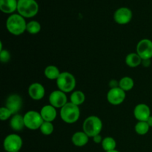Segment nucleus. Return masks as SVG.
Masks as SVG:
<instances>
[{"label": "nucleus", "instance_id": "obj_1", "mask_svg": "<svg viewBox=\"0 0 152 152\" xmlns=\"http://www.w3.org/2000/svg\"><path fill=\"white\" fill-rule=\"evenodd\" d=\"M27 23L23 16L14 13L8 16L6 21V28L9 33L14 36L22 35L26 31Z\"/></svg>", "mask_w": 152, "mask_h": 152}, {"label": "nucleus", "instance_id": "obj_2", "mask_svg": "<svg viewBox=\"0 0 152 152\" xmlns=\"http://www.w3.org/2000/svg\"><path fill=\"white\" fill-rule=\"evenodd\" d=\"M83 132L89 137H94L100 134L102 129V122L97 116H90L85 120L83 125Z\"/></svg>", "mask_w": 152, "mask_h": 152}, {"label": "nucleus", "instance_id": "obj_3", "mask_svg": "<svg viewBox=\"0 0 152 152\" xmlns=\"http://www.w3.org/2000/svg\"><path fill=\"white\" fill-rule=\"evenodd\" d=\"M80 117V110L79 106L71 103V102L65 104L60 108V117L65 123L73 124L79 120Z\"/></svg>", "mask_w": 152, "mask_h": 152}, {"label": "nucleus", "instance_id": "obj_4", "mask_svg": "<svg viewBox=\"0 0 152 152\" xmlns=\"http://www.w3.org/2000/svg\"><path fill=\"white\" fill-rule=\"evenodd\" d=\"M17 11L24 18L34 17L39 12V4L36 0H18Z\"/></svg>", "mask_w": 152, "mask_h": 152}, {"label": "nucleus", "instance_id": "obj_5", "mask_svg": "<svg viewBox=\"0 0 152 152\" xmlns=\"http://www.w3.org/2000/svg\"><path fill=\"white\" fill-rule=\"evenodd\" d=\"M76 79L72 74L69 72H61L56 80V86L59 90L66 93L73 91L76 87Z\"/></svg>", "mask_w": 152, "mask_h": 152}, {"label": "nucleus", "instance_id": "obj_6", "mask_svg": "<svg viewBox=\"0 0 152 152\" xmlns=\"http://www.w3.org/2000/svg\"><path fill=\"white\" fill-rule=\"evenodd\" d=\"M25 126L30 130H37L39 129L43 123L42 117L40 112L36 111H29L24 115Z\"/></svg>", "mask_w": 152, "mask_h": 152}, {"label": "nucleus", "instance_id": "obj_7", "mask_svg": "<svg viewBox=\"0 0 152 152\" xmlns=\"http://www.w3.org/2000/svg\"><path fill=\"white\" fill-rule=\"evenodd\" d=\"M22 139L16 134H10L7 135L3 142V147L7 152H17L20 151L22 147Z\"/></svg>", "mask_w": 152, "mask_h": 152}, {"label": "nucleus", "instance_id": "obj_8", "mask_svg": "<svg viewBox=\"0 0 152 152\" xmlns=\"http://www.w3.org/2000/svg\"><path fill=\"white\" fill-rule=\"evenodd\" d=\"M137 53L144 59L152 58V41L148 39H142L137 45Z\"/></svg>", "mask_w": 152, "mask_h": 152}, {"label": "nucleus", "instance_id": "obj_9", "mask_svg": "<svg viewBox=\"0 0 152 152\" xmlns=\"http://www.w3.org/2000/svg\"><path fill=\"white\" fill-rule=\"evenodd\" d=\"M126 91L120 87L111 88L107 94V100L113 105H120L126 99Z\"/></svg>", "mask_w": 152, "mask_h": 152}, {"label": "nucleus", "instance_id": "obj_10", "mask_svg": "<svg viewBox=\"0 0 152 152\" xmlns=\"http://www.w3.org/2000/svg\"><path fill=\"white\" fill-rule=\"evenodd\" d=\"M132 11L126 7H122L117 9L114 14V19L116 23L119 25H126L132 21Z\"/></svg>", "mask_w": 152, "mask_h": 152}, {"label": "nucleus", "instance_id": "obj_11", "mask_svg": "<svg viewBox=\"0 0 152 152\" xmlns=\"http://www.w3.org/2000/svg\"><path fill=\"white\" fill-rule=\"evenodd\" d=\"M49 102L54 108H62L65 104L68 103V97L65 92L62 91H53L49 95Z\"/></svg>", "mask_w": 152, "mask_h": 152}, {"label": "nucleus", "instance_id": "obj_12", "mask_svg": "<svg viewBox=\"0 0 152 152\" xmlns=\"http://www.w3.org/2000/svg\"><path fill=\"white\" fill-rule=\"evenodd\" d=\"M22 99L19 94H10V96L7 97V100H6V105L9 110L12 112L13 115L18 114L19 111L21 110L22 106Z\"/></svg>", "mask_w": 152, "mask_h": 152}, {"label": "nucleus", "instance_id": "obj_13", "mask_svg": "<svg viewBox=\"0 0 152 152\" xmlns=\"http://www.w3.org/2000/svg\"><path fill=\"white\" fill-rule=\"evenodd\" d=\"M134 116L135 119L139 121H145L148 120L151 116V109L146 104L140 103L135 106L134 109Z\"/></svg>", "mask_w": 152, "mask_h": 152}, {"label": "nucleus", "instance_id": "obj_14", "mask_svg": "<svg viewBox=\"0 0 152 152\" xmlns=\"http://www.w3.org/2000/svg\"><path fill=\"white\" fill-rule=\"evenodd\" d=\"M28 95L34 100H40L45 94L44 86L39 83H34L28 88Z\"/></svg>", "mask_w": 152, "mask_h": 152}, {"label": "nucleus", "instance_id": "obj_15", "mask_svg": "<svg viewBox=\"0 0 152 152\" xmlns=\"http://www.w3.org/2000/svg\"><path fill=\"white\" fill-rule=\"evenodd\" d=\"M40 114L44 121L52 123L56 120L57 112H56V108L52 106L51 105H46L42 108L41 111H40Z\"/></svg>", "mask_w": 152, "mask_h": 152}, {"label": "nucleus", "instance_id": "obj_16", "mask_svg": "<svg viewBox=\"0 0 152 152\" xmlns=\"http://www.w3.org/2000/svg\"><path fill=\"white\" fill-rule=\"evenodd\" d=\"M17 0H0V10L4 13H13L17 10Z\"/></svg>", "mask_w": 152, "mask_h": 152}, {"label": "nucleus", "instance_id": "obj_17", "mask_svg": "<svg viewBox=\"0 0 152 152\" xmlns=\"http://www.w3.org/2000/svg\"><path fill=\"white\" fill-rule=\"evenodd\" d=\"M89 137L84 132H77L73 134L71 141L77 147L85 146L88 142Z\"/></svg>", "mask_w": 152, "mask_h": 152}, {"label": "nucleus", "instance_id": "obj_18", "mask_svg": "<svg viewBox=\"0 0 152 152\" xmlns=\"http://www.w3.org/2000/svg\"><path fill=\"white\" fill-rule=\"evenodd\" d=\"M10 126L15 132H20V131H22L24 129V127H25L23 116L19 114H14L10 118Z\"/></svg>", "mask_w": 152, "mask_h": 152}, {"label": "nucleus", "instance_id": "obj_19", "mask_svg": "<svg viewBox=\"0 0 152 152\" xmlns=\"http://www.w3.org/2000/svg\"><path fill=\"white\" fill-rule=\"evenodd\" d=\"M142 59L137 53H131L126 56V63L130 68H136L142 64Z\"/></svg>", "mask_w": 152, "mask_h": 152}, {"label": "nucleus", "instance_id": "obj_20", "mask_svg": "<svg viewBox=\"0 0 152 152\" xmlns=\"http://www.w3.org/2000/svg\"><path fill=\"white\" fill-rule=\"evenodd\" d=\"M60 74L61 72L59 69L55 65H48V66L46 67L44 71L45 77L50 80H56L60 75Z\"/></svg>", "mask_w": 152, "mask_h": 152}, {"label": "nucleus", "instance_id": "obj_21", "mask_svg": "<svg viewBox=\"0 0 152 152\" xmlns=\"http://www.w3.org/2000/svg\"><path fill=\"white\" fill-rule=\"evenodd\" d=\"M70 100L71 103L79 106L85 102L86 96H85V94L81 91H75L71 94L70 96Z\"/></svg>", "mask_w": 152, "mask_h": 152}, {"label": "nucleus", "instance_id": "obj_22", "mask_svg": "<svg viewBox=\"0 0 152 152\" xmlns=\"http://www.w3.org/2000/svg\"><path fill=\"white\" fill-rule=\"evenodd\" d=\"M134 86V82L133 79L129 77H124L119 81V87L124 91H131Z\"/></svg>", "mask_w": 152, "mask_h": 152}, {"label": "nucleus", "instance_id": "obj_23", "mask_svg": "<svg viewBox=\"0 0 152 152\" xmlns=\"http://www.w3.org/2000/svg\"><path fill=\"white\" fill-rule=\"evenodd\" d=\"M101 144H102V148L105 152L115 150L117 147L116 140L111 137H106L104 138Z\"/></svg>", "mask_w": 152, "mask_h": 152}, {"label": "nucleus", "instance_id": "obj_24", "mask_svg": "<svg viewBox=\"0 0 152 152\" xmlns=\"http://www.w3.org/2000/svg\"><path fill=\"white\" fill-rule=\"evenodd\" d=\"M150 126L145 121H139L135 125L134 130L139 135H145L148 132Z\"/></svg>", "mask_w": 152, "mask_h": 152}, {"label": "nucleus", "instance_id": "obj_25", "mask_svg": "<svg viewBox=\"0 0 152 152\" xmlns=\"http://www.w3.org/2000/svg\"><path fill=\"white\" fill-rule=\"evenodd\" d=\"M41 31V25L39 22L33 20L27 23L26 31L31 34H37Z\"/></svg>", "mask_w": 152, "mask_h": 152}, {"label": "nucleus", "instance_id": "obj_26", "mask_svg": "<svg viewBox=\"0 0 152 152\" xmlns=\"http://www.w3.org/2000/svg\"><path fill=\"white\" fill-rule=\"evenodd\" d=\"M53 130H54V127H53V123L50 122L44 121L41 127L39 128L40 132L45 136H49L53 132Z\"/></svg>", "mask_w": 152, "mask_h": 152}, {"label": "nucleus", "instance_id": "obj_27", "mask_svg": "<svg viewBox=\"0 0 152 152\" xmlns=\"http://www.w3.org/2000/svg\"><path fill=\"white\" fill-rule=\"evenodd\" d=\"M12 115H13L12 112L7 107H1L0 108V120L1 121L8 120L9 118H10Z\"/></svg>", "mask_w": 152, "mask_h": 152}, {"label": "nucleus", "instance_id": "obj_28", "mask_svg": "<svg viewBox=\"0 0 152 152\" xmlns=\"http://www.w3.org/2000/svg\"><path fill=\"white\" fill-rule=\"evenodd\" d=\"M10 59V53L8 50H2L0 51V61L1 62H7Z\"/></svg>", "mask_w": 152, "mask_h": 152}, {"label": "nucleus", "instance_id": "obj_29", "mask_svg": "<svg viewBox=\"0 0 152 152\" xmlns=\"http://www.w3.org/2000/svg\"><path fill=\"white\" fill-rule=\"evenodd\" d=\"M92 139H93L94 142L95 143H96V144L102 143V140H103L102 138V137H101L100 134H98V135H96V136L92 138Z\"/></svg>", "mask_w": 152, "mask_h": 152}, {"label": "nucleus", "instance_id": "obj_30", "mask_svg": "<svg viewBox=\"0 0 152 152\" xmlns=\"http://www.w3.org/2000/svg\"><path fill=\"white\" fill-rule=\"evenodd\" d=\"M109 86L111 88H114L119 87V82L116 80H113L110 82Z\"/></svg>", "mask_w": 152, "mask_h": 152}, {"label": "nucleus", "instance_id": "obj_31", "mask_svg": "<svg viewBox=\"0 0 152 152\" xmlns=\"http://www.w3.org/2000/svg\"><path fill=\"white\" fill-rule=\"evenodd\" d=\"M142 64L143 65V66L148 67L151 64V60L150 59H144V60H142Z\"/></svg>", "mask_w": 152, "mask_h": 152}, {"label": "nucleus", "instance_id": "obj_32", "mask_svg": "<svg viewBox=\"0 0 152 152\" xmlns=\"http://www.w3.org/2000/svg\"><path fill=\"white\" fill-rule=\"evenodd\" d=\"M146 122H147V123L148 124V126H150V128L152 127V116L151 115L150 116V117L148 119V120H147Z\"/></svg>", "mask_w": 152, "mask_h": 152}, {"label": "nucleus", "instance_id": "obj_33", "mask_svg": "<svg viewBox=\"0 0 152 152\" xmlns=\"http://www.w3.org/2000/svg\"><path fill=\"white\" fill-rule=\"evenodd\" d=\"M106 152H120L119 151H117V150H113V151H106Z\"/></svg>", "mask_w": 152, "mask_h": 152}, {"label": "nucleus", "instance_id": "obj_34", "mask_svg": "<svg viewBox=\"0 0 152 152\" xmlns=\"http://www.w3.org/2000/svg\"><path fill=\"white\" fill-rule=\"evenodd\" d=\"M4 152H7V151H4Z\"/></svg>", "mask_w": 152, "mask_h": 152}, {"label": "nucleus", "instance_id": "obj_35", "mask_svg": "<svg viewBox=\"0 0 152 152\" xmlns=\"http://www.w3.org/2000/svg\"><path fill=\"white\" fill-rule=\"evenodd\" d=\"M17 152H19V151H17Z\"/></svg>", "mask_w": 152, "mask_h": 152}]
</instances>
